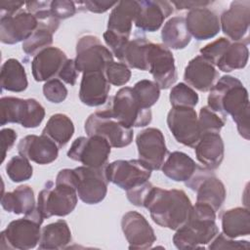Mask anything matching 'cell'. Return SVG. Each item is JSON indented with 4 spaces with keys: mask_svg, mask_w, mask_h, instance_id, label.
I'll list each match as a JSON object with an SVG mask.
<instances>
[{
    "mask_svg": "<svg viewBox=\"0 0 250 250\" xmlns=\"http://www.w3.org/2000/svg\"><path fill=\"white\" fill-rule=\"evenodd\" d=\"M209 91L208 106L225 117L230 115L239 135L249 140V98L241 81L234 76L224 75Z\"/></svg>",
    "mask_w": 250,
    "mask_h": 250,
    "instance_id": "cell-1",
    "label": "cell"
},
{
    "mask_svg": "<svg viewBox=\"0 0 250 250\" xmlns=\"http://www.w3.org/2000/svg\"><path fill=\"white\" fill-rule=\"evenodd\" d=\"M191 202L182 189H165L152 187L144 202L152 221L162 228L177 230L184 226L189 216Z\"/></svg>",
    "mask_w": 250,
    "mask_h": 250,
    "instance_id": "cell-2",
    "label": "cell"
},
{
    "mask_svg": "<svg viewBox=\"0 0 250 250\" xmlns=\"http://www.w3.org/2000/svg\"><path fill=\"white\" fill-rule=\"evenodd\" d=\"M216 211L208 204L196 202L191 206L187 223L173 236L178 249H204L219 233Z\"/></svg>",
    "mask_w": 250,
    "mask_h": 250,
    "instance_id": "cell-3",
    "label": "cell"
},
{
    "mask_svg": "<svg viewBox=\"0 0 250 250\" xmlns=\"http://www.w3.org/2000/svg\"><path fill=\"white\" fill-rule=\"evenodd\" d=\"M104 167L95 168L83 165L74 169H62L58 173L56 182L73 187L84 203L98 204L104 200L107 192L108 181Z\"/></svg>",
    "mask_w": 250,
    "mask_h": 250,
    "instance_id": "cell-4",
    "label": "cell"
},
{
    "mask_svg": "<svg viewBox=\"0 0 250 250\" xmlns=\"http://www.w3.org/2000/svg\"><path fill=\"white\" fill-rule=\"evenodd\" d=\"M43 216L37 207L23 218L12 221L0 235V249L28 250L34 248L40 240Z\"/></svg>",
    "mask_w": 250,
    "mask_h": 250,
    "instance_id": "cell-5",
    "label": "cell"
},
{
    "mask_svg": "<svg viewBox=\"0 0 250 250\" xmlns=\"http://www.w3.org/2000/svg\"><path fill=\"white\" fill-rule=\"evenodd\" d=\"M108 113L123 125L132 127H145L151 122L150 108H144L137 101L132 88L123 87L110 98Z\"/></svg>",
    "mask_w": 250,
    "mask_h": 250,
    "instance_id": "cell-6",
    "label": "cell"
},
{
    "mask_svg": "<svg viewBox=\"0 0 250 250\" xmlns=\"http://www.w3.org/2000/svg\"><path fill=\"white\" fill-rule=\"evenodd\" d=\"M77 193L73 187L64 183L48 182L39 192L37 209L44 219L70 214L77 204Z\"/></svg>",
    "mask_w": 250,
    "mask_h": 250,
    "instance_id": "cell-7",
    "label": "cell"
},
{
    "mask_svg": "<svg viewBox=\"0 0 250 250\" xmlns=\"http://www.w3.org/2000/svg\"><path fill=\"white\" fill-rule=\"evenodd\" d=\"M45 117V109L35 99L3 97L0 100V125L19 123L24 128L38 127Z\"/></svg>",
    "mask_w": 250,
    "mask_h": 250,
    "instance_id": "cell-8",
    "label": "cell"
},
{
    "mask_svg": "<svg viewBox=\"0 0 250 250\" xmlns=\"http://www.w3.org/2000/svg\"><path fill=\"white\" fill-rule=\"evenodd\" d=\"M84 130L87 136H102L112 147H124L133 140V129L114 119L106 109L92 113L85 121Z\"/></svg>",
    "mask_w": 250,
    "mask_h": 250,
    "instance_id": "cell-9",
    "label": "cell"
},
{
    "mask_svg": "<svg viewBox=\"0 0 250 250\" xmlns=\"http://www.w3.org/2000/svg\"><path fill=\"white\" fill-rule=\"evenodd\" d=\"M186 186L196 192V202L210 205L216 212L220 210L226 199V188L213 170L197 168L191 178L185 182Z\"/></svg>",
    "mask_w": 250,
    "mask_h": 250,
    "instance_id": "cell-10",
    "label": "cell"
},
{
    "mask_svg": "<svg viewBox=\"0 0 250 250\" xmlns=\"http://www.w3.org/2000/svg\"><path fill=\"white\" fill-rule=\"evenodd\" d=\"M74 61L78 72H104L107 64L113 62V57L97 36L84 35L77 41Z\"/></svg>",
    "mask_w": 250,
    "mask_h": 250,
    "instance_id": "cell-11",
    "label": "cell"
},
{
    "mask_svg": "<svg viewBox=\"0 0 250 250\" xmlns=\"http://www.w3.org/2000/svg\"><path fill=\"white\" fill-rule=\"evenodd\" d=\"M110 147L109 143L102 136L79 137L71 144L67 156L84 166L101 168L106 165Z\"/></svg>",
    "mask_w": 250,
    "mask_h": 250,
    "instance_id": "cell-12",
    "label": "cell"
},
{
    "mask_svg": "<svg viewBox=\"0 0 250 250\" xmlns=\"http://www.w3.org/2000/svg\"><path fill=\"white\" fill-rule=\"evenodd\" d=\"M151 171L140 159H119L104 167L107 181L126 191L147 182L151 176Z\"/></svg>",
    "mask_w": 250,
    "mask_h": 250,
    "instance_id": "cell-13",
    "label": "cell"
},
{
    "mask_svg": "<svg viewBox=\"0 0 250 250\" xmlns=\"http://www.w3.org/2000/svg\"><path fill=\"white\" fill-rule=\"evenodd\" d=\"M167 125L178 143L189 147L195 146L201 134L193 107L173 106L167 114Z\"/></svg>",
    "mask_w": 250,
    "mask_h": 250,
    "instance_id": "cell-14",
    "label": "cell"
},
{
    "mask_svg": "<svg viewBox=\"0 0 250 250\" xmlns=\"http://www.w3.org/2000/svg\"><path fill=\"white\" fill-rule=\"evenodd\" d=\"M147 66L154 82L160 89H169L178 78L174 56L164 44L150 43Z\"/></svg>",
    "mask_w": 250,
    "mask_h": 250,
    "instance_id": "cell-15",
    "label": "cell"
},
{
    "mask_svg": "<svg viewBox=\"0 0 250 250\" xmlns=\"http://www.w3.org/2000/svg\"><path fill=\"white\" fill-rule=\"evenodd\" d=\"M139 159L151 170L161 169L168 154L163 133L153 127L141 131L136 137Z\"/></svg>",
    "mask_w": 250,
    "mask_h": 250,
    "instance_id": "cell-16",
    "label": "cell"
},
{
    "mask_svg": "<svg viewBox=\"0 0 250 250\" xmlns=\"http://www.w3.org/2000/svg\"><path fill=\"white\" fill-rule=\"evenodd\" d=\"M220 24L223 32L235 42L248 40V31L250 24V1H233L226 10L220 19ZM246 44V43H245Z\"/></svg>",
    "mask_w": 250,
    "mask_h": 250,
    "instance_id": "cell-17",
    "label": "cell"
},
{
    "mask_svg": "<svg viewBox=\"0 0 250 250\" xmlns=\"http://www.w3.org/2000/svg\"><path fill=\"white\" fill-rule=\"evenodd\" d=\"M121 229L129 243V249H148L156 241L153 229L137 211H129L123 215Z\"/></svg>",
    "mask_w": 250,
    "mask_h": 250,
    "instance_id": "cell-18",
    "label": "cell"
},
{
    "mask_svg": "<svg viewBox=\"0 0 250 250\" xmlns=\"http://www.w3.org/2000/svg\"><path fill=\"white\" fill-rule=\"evenodd\" d=\"M38 27L37 19L27 11L0 18V40L4 44L25 41Z\"/></svg>",
    "mask_w": 250,
    "mask_h": 250,
    "instance_id": "cell-19",
    "label": "cell"
},
{
    "mask_svg": "<svg viewBox=\"0 0 250 250\" xmlns=\"http://www.w3.org/2000/svg\"><path fill=\"white\" fill-rule=\"evenodd\" d=\"M20 155L40 165L50 164L59 155L58 145L45 135H27L18 145Z\"/></svg>",
    "mask_w": 250,
    "mask_h": 250,
    "instance_id": "cell-20",
    "label": "cell"
},
{
    "mask_svg": "<svg viewBox=\"0 0 250 250\" xmlns=\"http://www.w3.org/2000/svg\"><path fill=\"white\" fill-rule=\"evenodd\" d=\"M135 18V25L143 31L153 32L160 28L164 20L173 13L172 4L161 0H142Z\"/></svg>",
    "mask_w": 250,
    "mask_h": 250,
    "instance_id": "cell-21",
    "label": "cell"
},
{
    "mask_svg": "<svg viewBox=\"0 0 250 250\" xmlns=\"http://www.w3.org/2000/svg\"><path fill=\"white\" fill-rule=\"evenodd\" d=\"M185 19L189 34L199 41L215 37L221 29L218 15L208 8L192 9Z\"/></svg>",
    "mask_w": 250,
    "mask_h": 250,
    "instance_id": "cell-22",
    "label": "cell"
},
{
    "mask_svg": "<svg viewBox=\"0 0 250 250\" xmlns=\"http://www.w3.org/2000/svg\"><path fill=\"white\" fill-rule=\"evenodd\" d=\"M110 91V84L104 71L84 72L81 78L79 99L88 106H99L104 104Z\"/></svg>",
    "mask_w": 250,
    "mask_h": 250,
    "instance_id": "cell-23",
    "label": "cell"
},
{
    "mask_svg": "<svg viewBox=\"0 0 250 250\" xmlns=\"http://www.w3.org/2000/svg\"><path fill=\"white\" fill-rule=\"evenodd\" d=\"M67 60L65 53L58 47L44 49L34 56L31 62L33 78L38 82L55 78Z\"/></svg>",
    "mask_w": 250,
    "mask_h": 250,
    "instance_id": "cell-24",
    "label": "cell"
},
{
    "mask_svg": "<svg viewBox=\"0 0 250 250\" xmlns=\"http://www.w3.org/2000/svg\"><path fill=\"white\" fill-rule=\"evenodd\" d=\"M218 76L219 72L216 70L215 65L201 55L190 60L184 72V80L188 85L200 92L209 91Z\"/></svg>",
    "mask_w": 250,
    "mask_h": 250,
    "instance_id": "cell-25",
    "label": "cell"
},
{
    "mask_svg": "<svg viewBox=\"0 0 250 250\" xmlns=\"http://www.w3.org/2000/svg\"><path fill=\"white\" fill-rule=\"evenodd\" d=\"M194 148L197 160L207 169H217L224 159L225 146L220 133L201 134Z\"/></svg>",
    "mask_w": 250,
    "mask_h": 250,
    "instance_id": "cell-26",
    "label": "cell"
},
{
    "mask_svg": "<svg viewBox=\"0 0 250 250\" xmlns=\"http://www.w3.org/2000/svg\"><path fill=\"white\" fill-rule=\"evenodd\" d=\"M138 9V1L117 2L109 15L107 29L118 35L130 38L132 24L137 16Z\"/></svg>",
    "mask_w": 250,
    "mask_h": 250,
    "instance_id": "cell-27",
    "label": "cell"
},
{
    "mask_svg": "<svg viewBox=\"0 0 250 250\" xmlns=\"http://www.w3.org/2000/svg\"><path fill=\"white\" fill-rule=\"evenodd\" d=\"M197 164L187 153L173 151L169 153L161 170L163 174L175 182H187L191 178Z\"/></svg>",
    "mask_w": 250,
    "mask_h": 250,
    "instance_id": "cell-28",
    "label": "cell"
},
{
    "mask_svg": "<svg viewBox=\"0 0 250 250\" xmlns=\"http://www.w3.org/2000/svg\"><path fill=\"white\" fill-rule=\"evenodd\" d=\"M1 205L9 213L26 215L36 208L33 189L26 185L19 186L13 191L3 193Z\"/></svg>",
    "mask_w": 250,
    "mask_h": 250,
    "instance_id": "cell-29",
    "label": "cell"
},
{
    "mask_svg": "<svg viewBox=\"0 0 250 250\" xmlns=\"http://www.w3.org/2000/svg\"><path fill=\"white\" fill-rule=\"evenodd\" d=\"M71 242V231L64 220H58L45 226L41 229L39 249H64Z\"/></svg>",
    "mask_w": 250,
    "mask_h": 250,
    "instance_id": "cell-30",
    "label": "cell"
},
{
    "mask_svg": "<svg viewBox=\"0 0 250 250\" xmlns=\"http://www.w3.org/2000/svg\"><path fill=\"white\" fill-rule=\"evenodd\" d=\"M223 233L229 238L246 236L250 233L249 209L235 207L225 211L222 216Z\"/></svg>",
    "mask_w": 250,
    "mask_h": 250,
    "instance_id": "cell-31",
    "label": "cell"
},
{
    "mask_svg": "<svg viewBox=\"0 0 250 250\" xmlns=\"http://www.w3.org/2000/svg\"><path fill=\"white\" fill-rule=\"evenodd\" d=\"M60 21L54 19L50 21H38V27L35 31L22 42V50L26 55L36 56L44 49L51 47L53 43V34L57 31Z\"/></svg>",
    "mask_w": 250,
    "mask_h": 250,
    "instance_id": "cell-32",
    "label": "cell"
},
{
    "mask_svg": "<svg viewBox=\"0 0 250 250\" xmlns=\"http://www.w3.org/2000/svg\"><path fill=\"white\" fill-rule=\"evenodd\" d=\"M161 38L163 44L169 49H185L191 40V35L187 28L186 19L184 17H173L169 19L164 23Z\"/></svg>",
    "mask_w": 250,
    "mask_h": 250,
    "instance_id": "cell-33",
    "label": "cell"
},
{
    "mask_svg": "<svg viewBox=\"0 0 250 250\" xmlns=\"http://www.w3.org/2000/svg\"><path fill=\"white\" fill-rule=\"evenodd\" d=\"M0 83L3 90L10 92H22L27 88L28 82L23 65L16 59H8L1 67Z\"/></svg>",
    "mask_w": 250,
    "mask_h": 250,
    "instance_id": "cell-34",
    "label": "cell"
},
{
    "mask_svg": "<svg viewBox=\"0 0 250 250\" xmlns=\"http://www.w3.org/2000/svg\"><path fill=\"white\" fill-rule=\"evenodd\" d=\"M74 134V125L72 120L65 114H53L47 121L42 130V135L53 140L59 147L65 146Z\"/></svg>",
    "mask_w": 250,
    "mask_h": 250,
    "instance_id": "cell-35",
    "label": "cell"
},
{
    "mask_svg": "<svg viewBox=\"0 0 250 250\" xmlns=\"http://www.w3.org/2000/svg\"><path fill=\"white\" fill-rule=\"evenodd\" d=\"M150 41L146 37L141 36L129 40L122 53L121 62L128 67L137 68L140 70H148L147 54L150 46Z\"/></svg>",
    "mask_w": 250,
    "mask_h": 250,
    "instance_id": "cell-36",
    "label": "cell"
},
{
    "mask_svg": "<svg viewBox=\"0 0 250 250\" xmlns=\"http://www.w3.org/2000/svg\"><path fill=\"white\" fill-rule=\"evenodd\" d=\"M244 42L230 43L215 66L224 72L244 68L249 58V51Z\"/></svg>",
    "mask_w": 250,
    "mask_h": 250,
    "instance_id": "cell-37",
    "label": "cell"
},
{
    "mask_svg": "<svg viewBox=\"0 0 250 250\" xmlns=\"http://www.w3.org/2000/svg\"><path fill=\"white\" fill-rule=\"evenodd\" d=\"M132 90L137 101L144 108H150L160 97L159 86L154 81L148 79L138 81Z\"/></svg>",
    "mask_w": 250,
    "mask_h": 250,
    "instance_id": "cell-38",
    "label": "cell"
},
{
    "mask_svg": "<svg viewBox=\"0 0 250 250\" xmlns=\"http://www.w3.org/2000/svg\"><path fill=\"white\" fill-rule=\"evenodd\" d=\"M6 173L12 182L21 183L32 177L33 168L27 158L21 155H15L8 161Z\"/></svg>",
    "mask_w": 250,
    "mask_h": 250,
    "instance_id": "cell-39",
    "label": "cell"
},
{
    "mask_svg": "<svg viewBox=\"0 0 250 250\" xmlns=\"http://www.w3.org/2000/svg\"><path fill=\"white\" fill-rule=\"evenodd\" d=\"M169 100L172 106L194 107L199 101V97L188 84L178 83L171 89Z\"/></svg>",
    "mask_w": 250,
    "mask_h": 250,
    "instance_id": "cell-40",
    "label": "cell"
},
{
    "mask_svg": "<svg viewBox=\"0 0 250 250\" xmlns=\"http://www.w3.org/2000/svg\"><path fill=\"white\" fill-rule=\"evenodd\" d=\"M226 124V117L213 109L208 105L202 106L199 110L198 125L200 129V134L213 132L220 133L221 129Z\"/></svg>",
    "mask_w": 250,
    "mask_h": 250,
    "instance_id": "cell-41",
    "label": "cell"
},
{
    "mask_svg": "<svg viewBox=\"0 0 250 250\" xmlns=\"http://www.w3.org/2000/svg\"><path fill=\"white\" fill-rule=\"evenodd\" d=\"M104 75L109 84L114 86H123L129 82L131 78V70L121 62H112L105 67Z\"/></svg>",
    "mask_w": 250,
    "mask_h": 250,
    "instance_id": "cell-42",
    "label": "cell"
},
{
    "mask_svg": "<svg viewBox=\"0 0 250 250\" xmlns=\"http://www.w3.org/2000/svg\"><path fill=\"white\" fill-rule=\"evenodd\" d=\"M44 97L53 104H60L67 97V89L64 84L57 78L50 79L43 85Z\"/></svg>",
    "mask_w": 250,
    "mask_h": 250,
    "instance_id": "cell-43",
    "label": "cell"
},
{
    "mask_svg": "<svg viewBox=\"0 0 250 250\" xmlns=\"http://www.w3.org/2000/svg\"><path fill=\"white\" fill-rule=\"evenodd\" d=\"M230 41L225 37H220L215 41L205 45L200 49V55L208 60L212 64L216 65L218 60L222 57L226 49L229 46Z\"/></svg>",
    "mask_w": 250,
    "mask_h": 250,
    "instance_id": "cell-44",
    "label": "cell"
},
{
    "mask_svg": "<svg viewBox=\"0 0 250 250\" xmlns=\"http://www.w3.org/2000/svg\"><path fill=\"white\" fill-rule=\"evenodd\" d=\"M76 3L66 0H54L50 4V12L57 20H65L76 13Z\"/></svg>",
    "mask_w": 250,
    "mask_h": 250,
    "instance_id": "cell-45",
    "label": "cell"
},
{
    "mask_svg": "<svg viewBox=\"0 0 250 250\" xmlns=\"http://www.w3.org/2000/svg\"><path fill=\"white\" fill-rule=\"evenodd\" d=\"M103 36L105 44L109 47L112 55H114L120 61L122 57V53L125 49V46L129 42V38L118 35L108 29L104 31Z\"/></svg>",
    "mask_w": 250,
    "mask_h": 250,
    "instance_id": "cell-46",
    "label": "cell"
},
{
    "mask_svg": "<svg viewBox=\"0 0 250 250\" xmlns=\"http://www.w3.org/2000/svg\"><path fill=\"white\" fill-rule=\"evenodd\" d=\"M209 244V249H249L250 245L247 240H233L225 235L223 232L218 233Z\"/></svg>",
    "mask_w": 250,
    "mask_h": 250,
    "instance_id": "cell-47",
    "label": "cell"
},
{
    "mask_svg": "<svg viewBox=\"0 0 250 250\" xmlns=\"http://www.w3.org/2000/svg\"><path fill=\"white\" fill-rule=\"evenodd\" d=\"M153 187V185L147 181L144 184H142L141 186H138L132 189L127 190V198L128 200L136 206L139 207H143L144 206V202L145 199L149 191V189Z\"/></svg>",
    "mask_w": 250,
    "mask_h": 250,
    "instance_id": "cell-48",
    "label": "cell"
},
{
    "mask_svg": "<svg viewBox=\"0 0 250 250\" xmlns=\"http://www.w3.org/2000/svg\"><path fill=\"white\" fill-rule=\"evenodd\" d=\"M78 70L75 65V61L73 59H68L64 64L62 65V69L60 70L58 76L61 80L69 84L70 86L75 85L77 77H78Z\"/></svg>",
    "mask_w": 250,
    "mask_h": 250,
    "instance_id": "cell-49",
    "label": "cell"
},
{
    "mask_svg": "<svg viewBox=\"0 0 250 250\" xmlns=\"http://www.w3.org/2000/svg\"><path fill=\"white\" fill-rule=\"evenodd\" d=\"M1 136V148H2V159L1 162L4 161L7 151L10 150V148L14 146L16 140H17V133L15 130L11 128H4L0 131Z\"/></svg>",
    "mask_w": 250,
    "mask_h": 250,
    "instance_id": "cell-50",
    "label": "cell"
},
{
    "mask_svg": "<svg viewBox=\"0 0 250 250\" xmlns=\"http://www.w3.org/2000/svg\"><path fill=\"white\" fill-rule=\"evenodd\" d=\"M80 3L84 5L86 10L92 13H97V14L104 13L117 4V2H109V1H84Z\"/></svg>",
    "mask_w": 250,
    "mask_h": 250,
    "instance_id": "cell-51",
    "label": "cell"
},
{
    "mask_svg": "<svg viewBox=\"0 0 250 250\" xmlns=\"http://www.w3.org/2000/svg\"><path fill=\"white\" fill-rule=\"evenodd\" d=\"M23 2L19 1H1L0 2V10L1 17L3 16H12L21 11V8L24 5Z\"/></svg>",
    "mask_w": 250,
    "mask_h": 250,
    "instance_id": "cell-52",
    "label": "cell"
},
{
    "mask_svg": "<svg viewBox=\"0 0 250 250\" xmlns=\"http://www.w3.org/2000/svg\"><path fill=\"white\" fill-rule=\"evenodd\" d=\"M170 3L174 5L177 10L188 9L189 11L196 8H206V6L211 4L210 1H172Z\"/></svg>",
    "mask_w": 250,
    "mask_h": 250,
    "instance_id": "cell-53",
    "label": "cell"
}]
</instances>
